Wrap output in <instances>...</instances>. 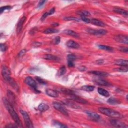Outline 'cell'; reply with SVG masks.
Masks as SVG:
<instances>
[{
  "mask_svg": "<svg viewBox=\"0 0 128 128\" xmlns=\"http://www.w3.org/2000/svg\"><path fill=\"white\" fill-rule=\"evenodd\" d=\"M0 48H1V51L3 52H5L7 49V46L4 44H1V45H0Z\"/></svg>",
  "mask_w": 128,
  "mask_h": 128,
  "instance_id": "obj_40",
  "label": "cell"
},
{
  "mask_svg": "<svg viewBox=\"0 0 128 128\" xmlns=\"http://www.w3.org/2000/svg\"><path fill=\"white\" fill-rule=\"evenodd\" d=\"M114 40L119 43H124L125 44H128V36L126 35H117L115 36Z\"/></svg>",
  "mask_w": 128,
  "mask_h": 128,
  "instance_id": "obj_9",
  "label": "cell"
},
{
  "mask_svg": "<svg viewBox=\"0 0 128 128\" xmlns=\"http://www.w3.org/2000/svg\"><path fill=\"white\" fill-rule=\"evenodd\" d=\"M26 49H23V50H21L20 52H19V53L18 54V56L19 57H21L22 56H23L26 53Z\"/></svg>",
  "mask_w": 128,
  "mask_h": 128,
  "instance_id": "obj_41",
  "label": "cell"
},
{
  "mask_svg": "<svg viewBox=\"0 0 128 128\" xmlns=\"http://www.w3.org/2000/svg\"><path fill=\"white\" fill-rule=\"evenodd\" d=\"M35 79H36V80H37V81L40 84L44 85H46V84H47V82H46V81H45V80H44L43 79H42L41 78H40V77H36L35 78Z\"/></svg>",
  "mask_w": 128,
  "mask_h": 128,
  "instance_id": "obj_36",
  "label": "cell"
},
{
  "mask_svg": "<svg viewBox=\"0 0 128 128\" xmlns=\"http://www.w3.org/2000/svg\"><path fill=\"white\" fill-rule=\"evenodd\" d=\"M90 73H91L95 75L98 76H101V77H106L108 76L109 74L105 72H100V71H92L90 72Z\"/></svg>",
  "mask_w": 128,
  "mask_h": 128,
  "instance_id": "obj_25",
  "label": "cell"
},
{
  "mask_svg": "<svg viewBox=\"0 0 128 128\" xmlns=\"http://www.w3.org/2000/svg\"><path fill=\"white\" fill-rule=\"evenodd\" d=\"M20 111L24 119L26 127L28 128H34L33 123L27 113L26 111L22 110H21Z\"/></svg>",
  "mask_w": 128,
  "mask_h": 128,
  "instance_id": "obj_5",
  "label": "cell"
},
{
  "mask_svg": "<svg viewBox=\"0 0 128 128\" xmlns=\"http://www.w3.org/2000/svg\"><path fill=\"white\" fill-rule=\"evenodd\" d=\"M25 82L27 85L33 88L35 90V92L38 93H40V91H39L38 90H37V84L36 82L32 77H26L25 79Z\"/></svg>",
  "mask_w": 128,
  "mask_h": 128,
  "instance_id": "obj_6",
  "label": "cell"
},
{
  "mask_svg": "<svg viewBox=\"0 0 128 128\" xmlns=\"http://www.w3.org/2000/svg\"><path fill=\"white\" fill-rule=\"evenodd\" d=\"M46 94L52 97H54V98H56L58 97L59 96L58 93L55 91L54 90L51 89H48L46 90Z\"/></svg>",
  "mask_w": 128,
  "mask_h": 128,
  "instance_id": "obj_19",
  "label": "cell"
},
{
  "mask_svg": "<svg viewBox=\"0 0 128 128\" xmlns=\"http://www.w3.org/2000/svg\"><path fill=\"white\" fill-rule=\"evenodd\" d=\"M110 122L113 126L116 128H128V126L126 125L124 123L121 121L120 120L115 119V118L110 119Z\"/></svg>",
  "mask_w": 128,
  "mask_h": 128,
  "instance_id": "obj_8",
  "label": "cell"
},
{
  "mask_svg": "<svg viewBox=\"0 0 128 128\" xmlns=\"http://www.w3.org/2000/svg\"><path fill=\"white\" fill-rule=\"evenodd\" d=\"M66 67L63 66L62 67H61L60 68V69L59 70L58 73H57V75L58 76H63L64 75H65L66 73Z\"/></svg>",
  "mask_w": 128,
  "mask_h": 128,
  "instance_id": "obj_31",
  "label": "cell"
},
{
  "mask_svg": "<svg viewBox=\"0 0 128 128\" xmlns=\"http://www.w3.org/2000/svg\"><path fill=\"white\" fill-rule=\"evenodd\" d=\"M52 124L55 127H59V128H67V126L62 123L60 122L59 121H56V120H53L52 122Z\"/></svg>",
  "mask_w": 128,
  "mask_h": 128,
  "instance_id": "obj_32",
  "label": "cell"
},
{
  "mask_svg": "<svg viewBox=\"0 0 128 128\" xmlns=\"http://www.w3.org/2000/svg\"><path fill=\"white\" fill-rule=\"evenodd\" d=\"M66 45L68 48L74 49H78L80 47V45L78 43L71 40L67 42Z\"/></svg>",
  "mask_w": 128,
  "mask_h": 128,
  "instance_id": "obj_12",
  "label": "cell"
},
{
  "mask_svg": "<svg viewBox=\"0 0 128 128\" xmlns=\"http://www.w3.org/2000/svg\"><path fill=\"white\" fill-rule=\"evenodd\" d=\"M19 126L16 124H10L6 126V128H17Z\"/></svg>",
  "mask_w": 128,
  "mask_h": 128,
  "instance_id": "obj_46",
  "label": "cell"
},
{
  "mask_svg": "<svg viewBox=\"0 0 128 128\" xmlns=\"http://www.w3.org/2000/svg\"><path fill=\"white\" fill-rule=\"evenodd\" d=\"M60 42H61V37L59 36L56 37L55 39L54 40V43L55 44H58Z\"/></svg>",
  "mask_w": 128,
  "mask_h": 128,
  "instance_id": "obj_43",
  "label": "cell"
},
{
  "mask_svg": "<svg viewBox=\"0 0 128 128\" xmlns=\"http://www.w3.org/2000/svg\"><path fill=\"white\" fill-rule=\"evenodd\" d=\"M55 8L54 7H53V8H52L48 12V13H49V15H51L52 14H53L55 13Z\"/></svg>",
  "mask_w": 128,
  "mask_h": 128,
  "instance_id": "obj_48",
  "label": "cell"
},
{
  "mask_svg": "<svg viewBox=\"0 0 128 128\" xmlns=\"http://www.w3.org/2000/svg\"><path fill=\"white\" fill-rule=\"evenodd\" d=\"M94 82L96 83L98 85H100V86H111V84L109 82L102 80V79H97L94 81Z\"/></svg>",
  "mask_w": 128,
  "mask_h": 128,
  "instance_id": "obj_18",
  "label": "cell"
},
{
  "mask_svg": "<svg viewBox=\"0 0 128 128\" xmlns=\"http://www.w3.org/2000/svg\"><path fill=\"white\" fill-rule=\"evenodd\" d=\"M3 103L6 109L9 112L10 115L15 122V124H16L20 127H23L22 123L21 121L19 115L14 110L13 105L10 103L8 100L5 98H3Z\"/></svg>",
  "mask_w": 128,
  "mask_h": 128,
  "instance_id": "obj_1",
  "label": "cell"
},
{
  "mask_svg": "<svg viewBox=\"0 0 128 128\" xmlns=\"http://www.w3.org/2000/svg\"><path fill=\"white\" fill-rule=\"evenodd\" d=\"M90 23H91L95 26H98V27H104L106 26V24L103 21L96 19H92L91 20V22H90Z\"/></svg>",
  "mask_w": 128,
  "mask_h": 128,
  "instance_id": "obj_14",
  "label": "cell"
},
{
  "mask_svg": "<svg viewBox=\"0 0 128 128\" xmlns=\"http://www.w3.org/2000/svg\"><path fill=\"white\" fill-rule=\"evenodd\" d=\"M86 31L87 33L91 35H95V36H99V35H105L107 34L108 32L107 30L105 29H99L95 30L91 28H87L86 30Z\"/></svg>",
  "mask_w": 128,
  "mask_h": 128,
  "instance_id": "obj_3",
  "label": "cell"
},
{
  "mask_svg": "<svg viewBox=\"0 0 128 128\" xmlns=\"http://www.w3.org/2000/svg\"><path fill=\"white\" fill-rule=\"evenodd\" d=\"M117 70L121 72H127L128 71V67L121 66V67L118 68Z\"/></svg>",
  "mask_w": 128,
  "mask_h": 128,
  "instance_id": "obj_38",
  "label": "cell"
},
{
  "mask_svg": "<svg viewBox=\"0 0 128 128\" xmlns=\"http://www.w3.org/2000/svg\"><path fill=\"white\" fill-rule=\"evenodd\" d=\"M49 109V106L47 104H45V103L40 104L39 105L38 107V109L42 112H46L47 110H48Z\"/></svg>",
  "mask_w": 128,
  "mask_h": 128,
  "instance_id": "obj_23",
  "label": "cell"
},
{
  "mask_svg": "<svg viewBox=\"0 0 128 128\" xmlns=\"http://www.w3.org/2000/svg\"><path fill=\"white\" fill-rule=\"evenodd\" d=\"M98 48L101 50L107 51L109 52H112V51H113L114 50L113 48L111 47L110 46H105V45H98Z\"/></svg>",
  "mask_w": 128,
  "mask_h": 128,
  "instance_id": "obj_27",
  "label": "cell"
},
{
  "mask_svg": "<svg viewBox=\"0 0 128 128\" xmlns=\"http://www.w3.org/2000/svg\"><path fill=\"white\" fill-rule=\"evenodd\" d=\"M43 58L47 60H50V61H58L60 60V58L58 57L51 54L44 55L43 56Z\"/></svg>",
  "mask_w": 128,
  "mask_h": 128,
  "instance_id": "obj_17",
  "label": "cell"
},
{
  "mask_svg": "<svg viewBox=\"0 0 128 128\" xmlns=\"http://www.w3.org/2000/svg\"><path fill=\"white\" fill-rule=\"evenodd\" d=\"M85 113L87 114V115L91 119L96 120V121H98L101 119V117L99 115L96 113L95 112L89 111H86Z\"/></svg>",
  "mask_w": 128,
  "mask_h": 128,
  "instance_id": "obj_11",
  "label": "cell"
},
{
  "mask_svg": "<svg viewBox=\"0 0 128 128\" xmlns=\"http://www.w3.org/2000/svg\"><path fill=\"white\" fill-rule=\"evenodd\" d=\"M49 16V13H48V12H46V13H45L43 15V16H42V18H41V20H42V21H43V20H44L45 19H46L48 16Z\"/></svg>",
  "mask_w": 128,
  "mask_h": 128,
  "instance_id": "obj_45",
  "label": "cell"
},
{
  "mask_svg": "<svg viewBox=\"0 0 128 128\" xmlns=\"http://www.w3.org/2000/svg\"><path fill=\"white\" fill-rule=\"evenodd\" d=\"M11 9H12V7L10 6H6L2 7L1 8H0V13H1V14H2L5 10H9Z\"/></svg>",
  "mask_w": 128,
  "mask_h": 128,
  "instance_id": "obj_35",
  "label": "cell"
},
{
  "mask_svg": "<svg viewBox=\"0 0 128 128\" xmlns=\"http://www.w3.org/2000/svg\"><path fill=\"white\" fill-rule=\"evenodd\" d=\"M66 21H79V19L77 18L73 17H65L64 19Z\"/></svg>",
  "mask_w": 128,
  "mask_h": 128,
  "instance_id": "obj_37",
  "label": "cell"
},
{
  "mask_svg": "<svg viewBox=\"0 0 128 128\" xmlns=\"http://www.w3.org/2000/svg\"><path fill=\"white\" fill-rule=\"evenodd\" d=\"M108 103L111 105H118L121 103L120 101H119L118 99L115 98L113 97H111L110 98H109L108 100Z\"/></svg>",
  "mask_w": 128,
  "mask_h": 128,
  "instance_id": "obj_30",
  "label": "cell"
},
{
  "mask_svg": "<svg viewBox=\"0 0 128 128\" xmlns=\"http://www.w3.org/2000/svg\"><path fill=\"white\" fill-rule=\"evenodd\" d=\"M98 110L101 114L116 119L122 118L121 114L119 113L118 112L110 108L101 107L99 108Z\"/></svg>",
  "mask_w": 128,
  "mask_h": 128,
  "instance_id": "obj_2",
  "label": "cell"
},
{
  "mask_svg": "<svg viewBox=\"0 0 128 128\" xmlns=\"http://www.w3.org/2000/svg\"><path fill=\"white\" fill-rule=\"evenodd\" d=\"M77 58V56L73 54H69L67 56V60L68 61H75V60H76Z\"/></svg>",
  "mask_w": 128,
  "mask_h": 128,
  "instance_id": "obj_34",
  "label": "cell"
},
{
  "mask_svg": "<svg viewBox=\"0 0 128 128\" xmlns=\"http://www.w3.org/2000/svg\"><path fill=\"white\" fill-rule=\"evenodd\" d=\"M7 96L9 98L8 101L10 102V103L13 105H14L16 102V98H15V95L10 90H8L7 91Z\"/></svg>",
  "mask_w": 128,
  "mask_h": 128,
  "instance_id": "obj_16",
  "label": "cell"
},
{
  "mask_svg": "<svg viewBox=\"0 0 128 128\" xmlns=\"http://www.w3.org/2000/svg\"><path fill=\"white\" fill-rule=\"evenodd\" d=\"M26 17L24 16L19 20V22L18 23L17 27V32L18 34H19L20 33H21L22 28H23V27L25 22H26Z\"/></svg>",
  "mask_w": 128,
  "mask_h": 128,
  "instance_id": "obj_13",
  "label": "cell"
},
{
  "mask_svg": "<svg viewBox=\"0 0 128 128\" xmlns=\"http://www.w3.org/2000/svg\"><path fill=\"white\" fill-rule=\"evenodd\" d=\"M98 92L99 93V94L101 95L102 96H105V97H109L110 96V94L108 92V91H107L106 90L101 88H99L98 89Z\"/></svg>",
  "mask_w": 128,
  "mask_h": 128,
  "instance_id": "obj_26",
  "label": "cell"
},
{
  "mask_svg": "<svg viewBox=\"0 0 128 128\" xmlns=\"http://www.w3.org/2000/svg\"><path fill=\"white\" fill-rule=\"evenodd\" d=\"M82 90L83 91H85L87 92H92L94 90L95 87L93 86H90V85H86L82 87Z\"/></svg>",
  "mask_w": 128,
  "mask_h": 128,
  "instance_id": "obj_29",
  "label": "cell"
},
{
  "mask_svg": "<svg viewBox=\"0 0 128 128\" xmlns=\"http://www.w3.org/2000/svg\"><path fill=\"white\" fill-rule=\"evenodd\" d=\"M63 32H64V34H65L66 35L71 36H72L73 37L76 38L79 37V34L75 32V31H72V30H70V29H66V30H64Z\"/></svg>",
  "mask_w": 128,
  "mask_h": 128,
  "instance_id": "obj_21",
  "label": "cell"
},
{
  "mask_svg": "<svg viewBox=\"0 0 128 128\" xmlns=\"http://www.w3.org/2000/svg\"><path fill=\"white\" fill-rule=\"evenodd\" d=\"M68 65L69 67H73L75 66L74 62L72 61H68Z\"/></svg>",
  "mask_w": 128,
  "mask_h": 128,
  "instance_id": "obj_47",
  "label": "cell"
},
{
  "mask_svg": "<svg viewBox=\"0 0 128 128\" xmlns=\"http://www.w3.org/2000/svg\"><path fill=\"white\" fill-rule=\"evenodd\" d=\"M59 32V30L54 28H48L46 29L43 32V33L45 34H52L57 33Z\"/></svg>",
  "mask_w": 128,
  "mask_h": 128,
  "instance_id": "obj_24",
  "label": "cell"
},
{
  "mask_svg": "<svg viewBox=\"0 0 128 128\" xmlns=\"http://www.w3.org/2000/svg\"><path fill=\"white\" fill-rule=\"evenodd\" d=\"M61 91L67 94V95H68L69 96H71V95H75V93H74L73 91H71V90L70 89H65V88H62L61 89Z\"/></svg>",
  "mask_w": 128,
  "mask_h": 128,
  "instance_id": "obj_33",
  "label": "cell"
},
{
  "mask_svg": "<svg viewBox=\"0 0 128 128\" xmlns=\"http://www.w3.org/2000/svg\"><path fill=\"white\" fill-rule=\"evenodd\" d=\"M64 104H65L67 105L68 106H69L71 108H74V109H79L80 107L78 105H76L74 102L72 101V100H64L63 102Z\"/></svg>",
  "mask_w": 128,
  "mask_h": 128,
  "instance_id": "obj_15",
  "label": "cell"
},
{
  "mask_svg": "<svg viewBox=\"0 0 128 128\" xmlns=\"http://www.w3.org/2000/svg\"><path fill=\"white\" fill-rule=\"evenodd\" d=\"M119 51H121L123 53H127L128 52V49L127 47H120L119 49Z\"/></svg>",
  "mask_w": 128,
  "mask_h": 128,
  "instance_id": "obj_42",
  "label": "cell"
},
{
  "mask_svg": "<svg viewBox=\"0 0 128 128\" xmlns=\"http://www.w3.org/2000/svg\"><path fill=\"white\" fill-rule=\"evenodd\" d=\"M46 2V1H41L39 2L38 5V8H41L42 6H43L44 4Z\"/></svg>",
  "mask_w": 128,
  "mask_h": 128,
  "instance_id": "obj_49",
  "label": "cell"
},
{
  "mask_svg": "<svg viewBox=\"0 0 128 128\" xmlns=\"http://www.w3.org/2000/svg\"><path fill=\"white\" fill-rule=\"evenodd\" d=\"M70 99L71 100L74 101L75 102H77L79 103H81V104H87L88 102L84 99H83L82 98L76 96V95H71L70 96Z\"/></svg>",
  "mask_w": 128,
  "mask_h": 128,
  "instance_id": "obj_10",
  "label": "cell"
},
{
  "mask_svg": "<svg viewBox=\"0 0 128 128\" xmlns=\"http://www.w3.org/2000/svg\"><path fill=\"white\" fill-rule=\"evenodd\" d=\"M114 11L116 13L123 15L125 17L128 16V12L122 8H118V7L114 8Z\"/></svg>",
  "mask_w": 128,
  "mask_h": 128,
  "instance_id": "obj_22",
  "label": "cell"
},
{
  "mask_svg": "<svg viewBox=\"0 0 128 128\" xmlns=\"http://www.w3.org/2000/svg\"><path fill=\"white\" fill-rule=\"evenodd\" d=\"M81 19L82 21H84L85 22L87 23H90V22H91V20L88 19L86 17H81Z\"/></svg>",
  "mask_w": 128,
  "mask_h": 128,
  "instance_id": "obj_44",
  "label": "cell"
},
{
  "mask_svg": "<svg viewBox=\"0 0 128 128\" xmlns=\"http://www.w3.org/2000/svg\"><path fill=\"white\" fill-rule=\"evenodd\" d=\"M115 64L117 65L120 66H125L128 67V62L127 60H123V59H119L116 60L115 61Z\"/></svg>",
  "mask_w": 128,
  "mask_h": 128,
  "instance_id": "obj_20",
  "label": "cell"
},
{
  "mask_svg": "<svg viewBox=\"0 0 128 128\" xmlns=\"http://www.w3.org/2000/svg\"><path fill=\"white\" fill-rule=\"evenodd\" d=\"M41 45H42V43L40 42H34L32 43V46L34 48L39 47L41 46Z\"/></svg>",
  "mask_w": 128,
  "mask_h": 128,
  "instance_id": "obj_39",
  "label": "cell"
},
{
  "mask_svg": "<svg viewBox=\"0 0 128 128\" xmlns=\"http://www.w3.org/2000/svg\"><path fill=\"white\" fill-rule=\"evenodd\" d=\"M53 107L56 110H57L60 113H61L63 115L66 116H67V117L69 116L68 112L66 109L63 106V105L61 104V103H60L59 102H54Z\"/></svg>",
  "mask_w": 128,
  "mask_h": 128,
  "instance_id": "obj_4",
  "label": "cell"
},
{
  "mask_svg": "<svg viewBox=\"0 0 128 128\" xmlns=\"http://www.w3.org/2000/svg\"><path fill=\"white\" fill-rule=\"evenodd\" d=\"M2 75L4 79L6 81L8 82L11 79V72L9 69L5 65H3L2 67Z\"/></svg>",
  "mask_w": 128,
  "mask_h": 128,
  "instance_id": "obj_7",
  "label": "cell"
},
{
  "mask_svg": "<svg viewBox=\"0 0 128 128\" xmlns=\"http://www.w3.org/2000/svg\"><path fill=\"white\" fill-rule=\"evenodd\" d=\"M77 14L81 17H89L91 16V14L89 12L85 10H81L79 11H78L77 12Z\"/></svg>",
  "mask_w": 128,
  "mask_h": 128,
  "instance_id": "obj_28",
  "label": "cell"
}]
</instances>
